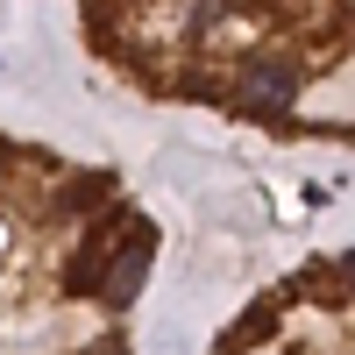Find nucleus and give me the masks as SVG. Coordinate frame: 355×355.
Masks as SVG:
<instances>
[{"instance_id": "nucleus-4", "label": "nucleus", "mask_w": 355, "mask_h": 355, "mask_svg": "<svg viewBox=\"0 0 355 355\" xmlns=\"http://www.w3.org/2000/svg\"><path fill=\"white\" fill-rule=\"evenodd\" d=\"M341 15H348V28H355V0H341Z\"/></svg>"}, {"instance_id": "nucleus-1", "label": "nucleus", "mask_w": 355, "mask_h": 355, "mask_svg": "<svg viewBox=\"0 0 355 355\" xmlns=\"http://www.w3.org/2000/svg\"><path fill=\"white\" fill-rule=\"evenodd\" d=\"M227 100L242 114H284L299 100V64H291V57H249V64L227 78Z\"/></svg>"}, {"instance_id": "nucleus-2", "label": "nucleus", "mask_w": 355, "mask_h": 355, "mask_svg": "<svg viewBox=\"0 0 355 355\" xmlns=\"http://www.w3.org/2000/svg\"><path fill=\"white\" fill-rule=\"evenodd\" d=\"M150 256H157V234L142 227V220H128V227H121V242L107 249V277H100V299H107V306H128L135 291H142V277H150Z\"/></svg>"}, {"instance_id": "nucleus-3", "label": "nucleus", "mask_w": 355, "mask_h": 355, "mask_svg": "<svg viewBox=\"0 0 355 355\" xmlns=\"http://www.w3.org/2000/svg\"><path fill=\"white\" fill-rule=\"evenodd\" d=\"M93 199H107V178H78V185L64 192V206H71V214H93Z\"/></svg>"}]
</instances>
